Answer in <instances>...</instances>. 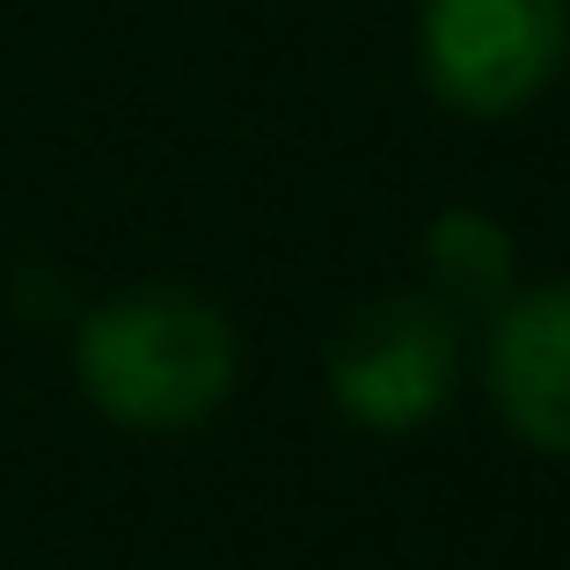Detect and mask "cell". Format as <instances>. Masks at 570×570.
I'll list each match as a JSON object with an SVG mask.
<instances>
[{
    "instance_id": "obj_1",
    "label": "cell",
    "mask_w": 570,
    "mask_h": 570,
    "mask_svg": "<svg viewBox=\"0 0 570 570\" xmlns=\"http://www.w3.org/2000/svg\"><path fill=\"white\" fill-rule=\"evenodd\" d=\"M88 403L132 432H190L235 395V330L184 285H132L81 322L73 344Z\"/></svg>"
},
{
    "instance_id": "obj_2",
    "label": "cell",
    "mask_w": 570,
    "mask_h": 570,
    "mask_svg": "<svg viewBox=\"0 0 570 570\" xmlns=\"http://www.w3.org/2000/svg\"><path fill=\"white\" fill-rule=\"evenodd\" d=\"M570 51V0H424L417 59L439 102L504 118L556 81Z\"/></svg>"
},
{
    "instance_id": "obj_3",
    "label": "cell",
    "mask_w": 570,
    "mask_h": 570,
    "mask_svg": "<svg viewBox=\"0 0 570 570\" xmlns=\"http://www.w3.org/2000/svg\"><path fill=\"white\" fill-rule=\"evenodd\" d=\"M453 315L424 293H387V301L358 307L330 344V395L344 417L373 424V432H417L439 403L453 395Z\"/></svg>"
},
{
    "instance_id": "obj_4",
    "label": "cell",
    "mask_w": 570,
    "mask_h": 570,
    "mask_svg": "<svg viewBox=\"0 0 570 570\" xmlns=\"http://www.w3.org/2000/svg\"><path fill=\"white\" fill-rule=\"evenodd\" d=\"M490 403L534 453L570 461V285H534L490 322Z\"/></svg>"
},
{
    "instance_id": "obj_5",
    "label": "cell",
    "mask_w": 570,
    "mask_h": 570,
    "mask_svg": "<svg viewBox=\"0 0 570 570\" xmlns=\"http://www.w3.org/2000/svg\"><path fill=\"white\" fill-rule=\"evenodd\" d=\"M424 264H432L446 301L490 307V301H504V285H512V235H504L490 213L461 205V213H439L432 227H424Z\"/></svg>"
}]
</instances>
